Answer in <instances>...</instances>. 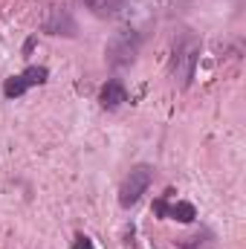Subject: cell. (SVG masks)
Listing matches in <instances>:
<instances>
[{
	"mask_svg": "<svg viewBox=\"0 0 246 249\" xmlns=\"http://www.w3.org/2000/svg\"><path fill=\"white\" fill-rule=\"evenodd\" d=\"M197 61H200V41L185 32L183 38L174 44V55H171V78L180 81V87H188L191 78H194V70H197Z\"/></svg>",
	"mask_w": 246,
	"mask_h": 249,
	"instance_id": "cell-1",
	"label": "cell"
},
{
	"mask_svg": "<svg viewBox=\"0 0 246 249\" xmlns=\"http://www.w3.org/2000/svg\"><path fill=\"white\" fill-rule=\"evenodd\" d=\"M139 47H142V35L136 29H119V32H113V38L105 47V61L110 64L113 70L127 67V64L136 61Z\"/></svg>",
	"mask_w": 246,
	"mask_h": 249,
	"instance_id": "cell-2",
	"label": "cell"
},
{
	"mask_svg": "<svg viewBox=\"0 0 246 249\" xmlns=\"http://www.w3.org/2000/svg\"><path fill=\"white\" fill-rule=\"evenodd\" d=\"M151 183H154V168H151L148 162L133 165V168L124 174L122 186H119V206H122V209L136 206V203H139V197L148 191Z\"/></svg>",
	"mask_w": 246,
	"mask_h": 249,
	"instance_id": "cell-3",
	"label": "cell"
},
{
	"mask_svg": "<svg viewBox=\"0 0 246 249\" xmlns=\"http://www.w3.org/2000/svg\"><path fill=\"white\" fill-rule=\"evenodd\" d=\"M47 78H50V70H47V67H26L23 72L9 75V78L3 81V96H6V99H20L29 87L47 84Z\"/></svg>",
	"mask_w": 246,
	"mask_h": 249,
	"instance_id": "cell-4",
	"label": "cell"
},
{
	"mask_svg": "<svg viewBox=\"0 0 246 249\" xmlns=\"http://www.w3.org/2000/svg\"><path fill=\"white\" fill-rule=\"evenodd\" d=\"M154 212H157V217H171V220H180V223H194L197 220V209L188 200L168 203V197H159L154 203Z\"/></svg>",
	"mask_w": 246,
	"mask_h": 249,
	"instance_id": "cell-5",
	"label": "cell"
},
{
	"mask_svg": "<svg viewBox=\"0 0 246 249\" xmlns=\"http://www.w3.org/2000/svg\"><path fill=\"white\" fill-rule=\"evenodd\" d=\"M44 32L47 35H67V38H75L78 35V26L72 20V15L64 9V6H53L47 20H44Z\"/></svg>",
	"mask_w": 246,
	"mask_h": 249,
	"instance_id": "cell-6",
	"label": "cell"
},
{
	"mask_svg": "<svg viewBox=\"0 0 246 249\" xmlns=\"http://www.w3.org/2000/svg\"><path fill=\"white\" fill-rule=\"evenodd\" d=\"M124 102H127L124 84L119 78H107V84L99 90V105H102L105 110H116V107H122Z\"/></svg>",
	"mask_w": 246,
	"mask_h": 249,
	"instance_id": "cell-7",
	"label": "cell"
},
{
	"mask_svg": "<svg viewBox=\"0 0 246 249\" xmlns=\"http://www.w3.org/2000/svg\"><path fill=\"white\" fill-rule=\"evenodd\" d=\"M84 6H87L96 18H113V15L122 12L124 0H84Z\"/></svg>",
	"mask_w": 246,
	"mask_h": 249,
	"instance_id": "cell-8",
	"label": "cell"
},
{
	"mask_svg": "<svg viewBox=\"0 0 246 249\" xmlns=\"http://www.w3.org/2000/svg\"><path fill=\"white\" fill-rule=\"evenodd\" d=\"M72 249H96V247H93V241H90L84 232H78V235L72 238Z\"/></svg>",
	"mask_w": 246,
	"mask_h": 249,
	"instance_id": "cell-9",
	"label": "cell"
},
{
	"mask_svg": "<svg viewBox=\"0 0 246 249\" xmlns=\"http://www.w3.org/2000/svg\"><path fill=\"white\" fill-rule=\"evenodd\" d=\"M32 47H35V38H29V41L23 44V55H29V53H32Z\"/></svg>",
	"mask_w": 246,
	"mask_h": 249,
	"instance_id": "cell-10",
	"label": "cell"
}]
</instances>
